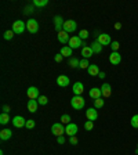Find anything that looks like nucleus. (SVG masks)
Instances as JSON below:
<instances>
[{"label":"nucleus","instance_id":"c9c22d12","mask_svg":"<svg viewBox=\"0 0 138 155\" xmlns=\"http://www.w3.org/2000/svg\"><path fill=\"white\" fill-rule=\"evenodd\" d=\"M93 128H94V123L91 121H87L86 123H84V129H86V130H93Z\"/></svg>","mask_w":138,"mask_h":155},{"label":"nucleus","instance_id":"ddd939ff","mask_svg":"<svg viewBox=\"0 0 138 155\" xmlns=\"http://www.w3.org/2000/svg\"><path fill=\"white\" fill-rule=\"evenodd\" d=\"M101 91H102V97H111V94H112V87H111V85L109 83H104L102 85V87H101Z\"/></svg>","mask_w":138,"mask_h":155},{"label":"nucleus","instance_id":"f704fd0d","mask_svg":"<svg viewBox=\"0 0 138 155\" xmlns=\"http://www.w3.org/2000/svg\"><path fill=\"white\" fill-rule=\"evenodd\" d=\"M79 38H80V39H87V38H89V32H87L86 29L80 30V32H79Z\"/></svg>","mask_w":138,"mask_h":155},{"label":"nucleus","instance_id":"9d476101","mask_svg":"<svg viewBox=\"0 0 138 155\" xmlns=\"http://www.w3.org/2000/svg\"><path fill=\"white\" fill-rule=\"evenodd\" d=\"M11 122H13V125H14L15 128H18V129L24 128V126L26 125V121L24 119L22 116H19V115H18V116H14V118H13Z\"/></svg>","mask_w":138,"mask_h":155},{"label":"nucleus","instance_id":"a211bd4d","mask_svg":"<svg viewBox=\"0 0 138 155\" xmlns=\"http://www.w3.org/2000/svg\"><path fill=\"white\" fill-rule=\"evenodd\" d=\"M54 22H55V29H57V32H61V30H63L62 28H63V21L62 18H61L60 15H55L54 17Z\"/></svg>","mask_w":138,"mask_h":155},{"label":"nucleus","instance_id":"4be33fe9","mask_svg":"<svg viewBox=\"0 0 138 155\" xmlns=\"http://www.w3.org/2000/svg\"><path fill=\"white\" fill-rule=\"evenodd\" d=\"M87 72H89V75H91V76H98L101 71H100V68H98L97 65H90Z\"/></svg>","mask_w":138,"mask_h":155},{"label":"nucleus","instance_id":"1a4fd4ad","mask_svg":"<svg viewBox=\"0 0 138 155\" xmlns=\"http://www.w3.org/2000/svg\"><path fill=\"white\" fill-rule=\"evenodd\" d=\"M65 133L66 134H69V137L72 136H76V133H77V125L76 123H69V125H66V128H65Z\"/></svg>","mask_w":138,"mask_h":155},{"label":"nucleus","instance_id":"6e6552de","mask_svg":"<svg viewBox=\"0 0 138 155\" xmlns=\"http://www.w3.org/2000/svg\"><path fill=\"white\" fill-rule=\"evenodd\" d=\"M86 116L89 121L94 122V121H97V118H98V112H97V108H89V110L86 111Z\"/></svg>","mask_w":138,"mask_h":155},{"label":"nucleus","instance_id":"c85d7f7f","mask_svg":"<svg viewBox=\"0 0 138 155\" xmlns=\"http://www.w3.org/2000/svg\"><path fill=\"white\" fill-rule=\"evenodd\" d=\"M61 122H63L65 125H69V123H71V115H68V113H63L62 116H61Z\"/></svg>","mask_w":138,"mask_h":155},{"label":"nucleus","instance_id":"dca6fc26","mask_svg":"<svg viewBox=\"0 0 138 155\" xmlns=\"http://www.w3.org/2000/svg\"><path fill=\"white\" fill-rule=\"evenodd\" d=\"M89 94L93 100H97V99H101V97H102V91H101V89H98V87H93V89L90 90Z\"/></svg>","mask_w":138,"mask_h":155},{"label":"nucleus","instance_id":"39448f33","mask_svg":"<svg viewBox=\"0 0 138 155\" xmlns=\"http://www.w3.org/2000/svg\"><path fill=\"white\" fill-rule=\"evenodd\" d=\"M25 28H26V22H22V21H15V22H13V32L14 33H22L24 30H25Z\"/></svg>","mask_w":138,"mask_h":155},{"label":"nucleus","instance_id":"f257e3e1","mask_svg":"<svg viewBox=\"0 0 138 155\" xmlns=\"http://www.w3.org/2000/svg\"><path fill=\"white\" fill-rule=\"evenodd\" d=\"M71 105L75 110H83L84 108V99L82 96H73V99L71 100Z\"/></svg>","mask_w":138,"mask_h":155},{"label":"nucleus","instance_id":"a18cd8bd","mask_svg":"<svg viewBox=\"0 0 138 155\" xmlns=\"http://www.w3.org/2000/svg\"><path fill=\"white\" fill-rule=\"evenodd\" d=\"M137 150H138V148H137Z\"/></svg>","mask_w":138,"mask_h":155},{"label":"nucleus","instance_id":"5701e85b","mask_svg":"<svg viewBox=\"0 0 138 155\" xmlns=\"http://www.w3.org/2000/svg\"><path fill=\"white\" fill-rule=\"evenodd\" d=\"M90 47H91V50H93L94 53H101V51H102V46L100 44V43L97 42V40H95V42H93L91 43V46H90Z\"/></svg>","mask_w":138,"mask_h":155},{"label":"nucleus","instance_id":"ea45409f","mask_svg":"<svg viewBox=\"0 0 138 155\" xmlns=\"http://www.w3.org/2000/svg\"><path fill=\"white\" fill-rule=\"evenodd\" d=\"M57 141H58L60 144H65V137H63V136L57 137Z\"/></svg>","mask_w":138,"mask_h":155},{"label":"nucleus","instance_id":"423d86ee","mask_svg":"<svg viewBox=\"0 0 138 155\" xmlns=\"http://www.w3.org/2000/svg\"><path fill=\"white\" fill-rule=\"evenodd\" d=\"M51 132L54 136L60 137V136H63V132H65V129H63V125L62 123H60V122H57V123H54L51 128Z\"/></svg>","mask_w":138,"mask_h":155},{"label":"nucleus","instance_id":"37998d69","mask_svg":"<svg viewBox=\"0 0 138 155\" xmlns=\"http://www.w3.org/2000/svg\"><path fill=\"white\" fill-rule=\"evenodd\" d=\"M120 28H122V24H120V22H116V24H115V29H120Z\"/></svg>","mask_w":138,"mask_h":155},{"label":"nucleus","instance_id":"412c9836","mask_svg":"<svg viewBox=\"0 0 138 155\" xmlns=\"http://www.w3.org/2000/svg\"><path fill=\"white\" fill-rule=\"evenodd\" d=\"M11 136H13V132L10 129H3L0 132V139L1 140H8V139H11Z\"/></svg>","mask_w":138,"mask_h":155},{"label":"nucleus","instance_id":"7ed1b4c3","mask_svg":"<svg viewBox=\"0 0 138 155\" xmlns=\"http://www.w3.org/2000/svg\"><path fill=\"white\" fill-rule=\"evenodd\" d=\"M76 28H77V24L73 21V19H68L63 22V30L66 32V33H72V32H75Z\"/></svg>","mask_w":138,"mask_h":155},{"label":"nucleus","instance_id":"2f4dec72","mask_svg":"<svg viewBox=\"0 0 138 155\" xmlns=\"http://www.w3.org/2000/svg\"><path fill=\"white\" fill-rule=\"evenodd\" d=\"M13 36H14V32L13 30H6L3 35V38L6 39V40H10V39H13Z\"/></svg>","mask_w":138,"mask_h":155},{"label":"nucleus","instance_id":"58836bf2","mask_svg":"<svg viewBox=\"0 0 138 155\" xmlns=\"http://www.w3.org/2000/svg\"><path fill=\"white\" fill-rule=\"evenodd\" d=\"M69 141H71V144H73V145L77 144V139H76V136H72L71 139H69Z\"/></svg>","mask_w":138,"mask_h":155},{"label":"nucleus","instance_id":"72a5a7b5","mask_svg":"<svg viewBox=\"0 0 138 155\" xmlns=\"http://www.w3.org/2000/svg\"><path fill=\"white\" fill-rule=\"evenodd\" d=\"M35 125H36V123H35L33 119H29V121H26L25 128H26V129H29V130H30V129H33V128H35Z\"/></svg>","mask_w":138,"mask_h":155},{"label":"nucleus","instance_id":"20e7f679","mask_svg":"<svg viewBox=\"0 0 138 155\" xmlns=\"http://www.w3.org/2000/svg\"><path fill=\"white\" fill-rule=\"evenodd\" d=\"M26 29L29 30L30 33H36V32L39 30V24H38V21H36V19H33V18L28 19V21H26Z\"/></svg>","mask_w":138,"mask_h":155},{"label":"nucleus","instance_id":"2eb2a0df","mask_svg":"<svg viewBox=\"0 0 138 155\" xmlns=\"http://www.w3.org/2000/svg\"><path fill=\"white\" fill-rule=\"evenodd\" d=\"M57 83L61 87H66L68 85H69V78H68L66 75H60L57 78Z\"/></svg>","mask_w":138,"mask_h":155},{"label":"nucleus","instance_id":"f3484780","mask_svg":"<svg viewBox=\"0 0 138 155\" xmlns=\"http://www.w3.org/2000/svg\"><path fill=\"white\" fill-rule=\"evenodd\" d=\"M72 90H73V94L75 96H82L83 90H84V87H83V83L82 82H76L72 87Z\"/></svg>","mask_w":138,"mask_h":155},{"label":"nucleus","instance_id":"79ce46f5","mask_svg":"<svg viewBox=\"0 0 138 155\" xmlns=\"http://www.w3.org/2000/svg\"><path fill=\"white\" fill-rule=\"evenodd\" d=\"M3 112H4V113H10V107H8V105H4V107H3Z\"/></svg>","mask_w":138,"mask_h":155},{"label":"nucleus","instance_id":"bb28decb","mask_svg":"<svg viewBox=\"0 0 138 155\" xmlns=\"http://www.w3.org/2000/svg\"><path fill=\"white\" fill-rule=\"evenodd\" d=\"M33 4L38 7H44L49 4V0H33Z\"/></svg>","mask_w":138,"mask_h":155},{"label":"nucleus","instance_id":"a19ab883","mask_svg":"<svg viewBox=\"0 0 138 155\" xmlns=\"http://www.w3.org/2000/svg\"><path fill=\"white\" fill-rule=\"evenodd\" d=\"M25 14H29V13H33V7H25Z\"/></svg>","mask_w":138,"mask_h":155},{"label":"nucleus","instance_id":"a878e982","mask_svg":"<svg viewBox=\"0 0 138 155\" xmlns=\"http://www.w3.org/2000/svg\"><path fill=\"white\" fill-rule=\"evenodd\" d=\"M69 65L72 68H79L80 67V61L77 58H69Z\"/></svg>","mask_w":138,"mask_h":155},{"label":"nucleus","instance_id":"f03ea898","mask_svg":"<svg viewBox=\"0 0 138 155\" xmlns=\"http://www.w3.org/2000/svg\"><path fill=\"white\" fill-rule=\"evenodd\" d=\"M97 42L100 43L102 47H104V46H111L112 39H111V36H109L108 33H100L97 36Z\"/></svg>","mask_w":138,"mask_h":155},{"label":"nucleus","instance_id":"7c9ffc66","mask_svg":"<svg viewBox=\"0 0 138 155\" xmlns=\"http://www.w3.org/2000/svg\"><path fill=\"white\" fill-rule=\"evenodd\" d=\"M38 102L40 104V105H46V104L49 102V99H47L46 96H40V97L38 99Z\"/></svg>","mask_w":138,"mask_h":155},{"label":"nucleus","instance_id":"0eeeda50","mask_svg":"<svg viewBox=\"0 0 138 155\" xmlns=\"http://www.w3.org/2000/svg\"><path fill=\"white\" fill-rule=\"evenodd\" d=\"M26 94H28V97H29V100H36L40 97V94H39V89L35 86H30L28 90H26Z\"/></svg>","mask_w":138,"mask_h":155},{"label":"nucleus","instance_id":"cd10ccee","mask_svg":"<svg viewBox=\"0 0 138 155\" xmlns=\"http://www.w3.org/2000/svg\"><path fill=\"white\" fill-rule=\"evenodd\" d=\"M90 67V62L87 58H83V60H80V67L79 68H82V69H89Z\"/></svg>","mask_w":138,"mask_h":155},{"label":"nucleus","instance_id":"6ab92c4d","mask_svg":"<svg viewBox=\"0 0 138 155\" xmlns=\"http://www.w3.org/2000/svg\"><path fill=\"white\" fill-rule=\"evenodd\" d=\"M93 54H94V51L91 50V47H90V46H84V47L82 49V56H83V58H87V60H89V58L93 56Z\"/></svg>","mask_w":138,"mask_h":155},{"label":"nucleus","instance_id":"473e14b6","mask_svg":"<svg viewBox=\"0 0 138 155\" xmlns=\"http://www.w3.org/2000/svg\"><path fill=\"white\" fill-rule=\"evenodd\" d=\"M131 126L138 129V115H134V116L131 118Z\"/></svg>","mask_w":138,"mask_h":155},{"label":"nucleus","instance_id":"f8f14e48","mask_svg":"<svg viewBox=\"0 0 138 155\" xmlns=\"http://www.w3.org/2000/svg\"><path fill=\"white\" fill-rule=\"evenodd\" d=\"M109 61H111V64H113V65H119L120 61H122V57H120L119 51H112V54L109 56Z\"/></svg>","mask_w":138,"mask_h":155},{"label":"nucleus","instance_id":"393cba45","mask_svg":"<svg viewBox=\"0 0 138 155\" xmlns=\"http://www.w3.org/2000/svg\"><path fill=\"white\" fill-rule=\"evenodd\" d=\"M11 121V119H10V115H8V113H1V115H0V123H1V125H7L8 122Z\"/></svg>","mask_w":138,"mask_h":155},{"label":"nucleus","instance_id":"b1692460","mask_svg":"<svg viewBox=\"0 0 138 155\" xmlns=\"http://www.w3.org/2000/svg\"><path fill=\"white\" fill-rule=\"evenodd\" d=\"M61 54H62L63 57H71L72 56V49L69 47V46H63L62 49H61Z\"/></svg>","mask_w":138,"mask_h":155},{"label":"nucleus","instance_id":"e433bc0d","mask_svg":"<svg viewBox=\"0 0 138 155\" xmlns=\"http://www.w3.org/2000/svg\"><path fill=\"white\" fill-rule=\"evenodd\" d=\"M111 47H112L113 51H117V50H119V47H120L119 42H112V43H111Z\"/></svg>","mask_w":138,"mask_h":155},{"label":"nucleus","instance_id":"c756f323","mask_svg":"<svg viewBox=\"0 0 138 155\" xmlns=\"http://www.w3.org/2000/svg\"><path fill=\"white\" fill-rule=\"evenodd\" d=\"M104 107V100L102 99H97V100H94V108H102Z\"/></svg>","mask_w":138,"mask_h":155},{"label":"nucleus","instance_id":"4468645a","mask_svg":"<svg viewBox=\"0 0 138 155\" xmlns=\"http://www.w3.org/2000/svg\"><path fill=\"white\" fill-rule=\"evenodd\" d=\"M58 40H60L62 44H66V43H69V40H71V38H69V33H66L65 30H61V32H58Z\"/></svg>","mask_w":138,"mask_h":155},{"label":"nucleus","instance_id":"c03bdc74","mask_svg":"<svg viewBox=\"0 0 138 155\" xmlns=\"http://www.w3.org/2000/svg\"><path fill=\"white\" fill-rule=\"evenodd\" d=\"M98 78H100V79H104V78H105V73H104V72H100V75H98Z\"/></svg>","mask_w":138,"mask_h":155},{"label":"nucleus","instance_id":"aec40b11","mask_svg":"<svg viewBox=\"0 0 138 155\" xmlns=\"http://www.w3.org/2000/svg\"><path fill=\"white\" fill-rule=\"evenodd\" d=\"M38 105H39V102L36 101V100H29V101H28V111H29V112H36V111H38Z\"/></svg>","mask_w":138,"mask_h":155},{"label":"nucleus","instance_id":"9b49d317","mask_svg":"<svg viewBox=\"0 0 138 155\" xmlns=\"http://www.w3.org/2000/svg\"><path fill=\"white\" fill-rule=\"evenodd\" d=\"M80 46H82V39L79 38V36H73V38H71V40H69V47H71L72 50L79 49Z\"/></svg>","mask_w":138,"mask_h":155},{"label":"nucleus","instance_id":"4c0bfd02","mask_svg":"<svg viewBox=\"0 0 138 155\" xmlns=\"http://www.w3.org/2000/svg\"><path fill=\"white\" fill-rule=\"evenodd\" d=\"M54 60H55L57 61V62H61V61H62L63 60V56H62V54H57V56L55 57H54Z\"/></svg>","mask_w":138,"mask_h":155}]
</instances>
